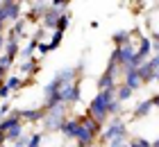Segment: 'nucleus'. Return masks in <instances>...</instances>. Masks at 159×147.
Wrapping results in <instances>:
<instances>
[{"label": "nucleus", "mask_w": 159, "mask_h": 147, "mask_svg": "<svg viewBox=\"0 0 159 147\" xmlns=\"http://www.w3.org/2000/svg\"><path fill=\"white\" fill-rule=\"evenodd\" d=\"M37 50H39V52H41V54H48V43H46V41H41Z\"/></svg>", "instance_id": "2f4dec72"}, {"label": "nucleus", "mask_w": 159, "mask_h": 147, "mask_svg": "<svg viewBox=\"0 0 159 147\" xmlns=\"http://www.w3.org/2000/svg\"><path fill=\"white\" fill-rule=\"evenodd\" d=\"M123 75H125V77H123V84H125L127 88H132V91H139V88L143 86V84H141V79H139V72H136V70H125Z\"/></svg>", "instance_id": "f3484780"}, {"label": "nucleus", "mask_w": 159, "mask_h": 147, "mask_svg": "<svg viewBox=\"0 0 159 147\" xmlns=\"http://www.w3.org/2000/svg\"><path fill=\"white\" fill-rule=\"evenodd\" d=\"M27 147H43V134H39V131L30 134V143H27Z\"/></svg>", "instance_id": "a878e982"}, {"label": "nucleus", "mask_w": 159, "mask_h": 147, "mask_svg": "<svg viewBox=\"0 0 159 147\" xmlns=\"http://www.w3.org/2000/svg\"><path fill=\"white\" fill-rule=\"evenodd\" d=\"M150 104H152V109H159V93L150 97Z\"/></svg>", "instance_id": "473e14b6"}, {"label": "nucleus", "mask_w": 159, "mask_h": 147, "mask_svg": "<svg viewBox=\"0 0 159 147\" xmlns=\"http://www.w3.org/2000/svg\"><path fill=\"white\" fill-rule=\"evenodd\" d=\"M0 147H9V145H7V143H5V145H0Z\"/></svg>", "instance_id": "ea45409f"}, {"label": "nucleus", "mask_w": 159, "mask_h": 147, "mask_svg": "<svg viewBox=\"0 0 159 147\" xmlns=\"http://www.w3.org/2000/svg\"><path fill=\"white\" fill-rule=\"evenodd\" d=\"M37 48H39V41H37V39H30V43H27V45H20L18 61H30V59H34Z\"/></svg>", "instance_id": "ddd939ff"}, {"label": "nucleus", "mask_w": 159, "mask_h": 147, "mask_svg": "<svg viewBox=\"0 0 159 147\" xmlns=\"http://www.w3.org/2000/svg\"><path fill=\"white\" fill-rule=\"evenodd\" d=\"M11 63H14V61H11V59L7 57V54H0V70H5V72H7V70L11 68Z\"/></svg>", "instance_id": "cd10ccee"}, {"label": "nucleus", "mask_w": 159, "mask_h": 147, "mask_svg": "<svg viewBox=\"0 0 159 147\" xmlns=\"http://www.w3.org/2000/svg\"><path fill=\"white\" fill-rule=\"evenodd\" d=\"M134 54H136V45H134V41H132V43H127V45L114 48V52H111L109 59H114V61H116V66H118L123 72H125V70H129V63H132Z\"/></svg>", "instance_id": "423d86ee"}, {"label": "nucleus", "mask_w": 159, "mask_h": 147, "mask_svg": "<svg viewBox=\"0 0 159 147\" xmlns=\"http://www.w3.org/2000/svg\"><path fill=\"white\" fill-rule=\"evenodd\" d=\"M80 77H82V72H80L75 66H64V68H59L55 72L52 79H57L59 84H73V82H77Z\"/></svg>", "instance_id": "0eeeda50"}, {"label": "nucleus", "mask_w": 159, "mask_h": 147, "mask_svg": "<svg viewBox=\"0 0 159 147\" xmlns=\"http://www.w3.org/2000/svg\"><path fill=\"white\" fill-rule=\"evenodd\" d=\"M152 57V41L148 39V36H139V48H136V59H141V61H148V59Z\"/></svg>", "instance_id": "9b49d317"}, {"label": "nucleus", "mask_w": 159, "mask_h": 147, "mask_svg": "<svg viewBox=\"0 0 159 147\" xmlns=\"http://www.w3.org/2000/svg\"><path fill=\"white\" fill-rule=\"evenodd\" d=\"M61 41H64V34L61 32H52V36H50V41H46L48 43V52H52V50H57L61 45Z\"/></svg>", "instance_id": "5701e85b"}, {"label": "nucleus", "mask_w": 159, "mask_h": 147, "mask_svg": "<svg viewBox=\"0 0 159 147\" xmlns=\"http://www.w3.org/2000/svg\"><path fill=\"white\" fill-rule=\"evenodd\" d=\"M18 122H20V118L16 115V111H11L9 115H5L2 120H0V131H2V134H5V131H9L11 127H16Z\"/></svg>", "instance_id": "aec40b11"}, {"label": "nucleus", "mask_w": 159, "mask_h": 147, "mask_svg": "<svg viewBox=\"0 0 159 147\" xmlns=\"http://www.w3.org/2000/svg\"><path fill=\"white\" fill-rule=\"evenodd\" d=\"M0 115H9V104H7V102H5V104H0Z\"/></svg>", "instance_id": "7c9ffc66"}, {"label": "nucleus", "mask_w": 159, "mask_h": 147, "mask_svg": "<svg viewBox=\"0 0 159 147\" xmlns=\"http://www.w3.org/2000/svg\"><path fill=\"white\" fill-rule=\"evenodd\" d=\"M2 9L7 20H20L23 18V2H11V0H2Z\"/></svg>", "instance_id": "1a4fd4ad"}, {"label": "nucleus", "mask_w": 159, "mask_h": 147, "mask_svg": "<svg viewBox=\"0 0 159 147\" xmlns=\"http://www.w3.org/2000/svg\"><path fill=\"white\" fill-rule=\"evenodd\" d=\"M114 100H116L114 91H98L96 95H93V100L89 102L86 115H89L91 120H96L98 124H105L107 120H109V106H111Z\"/></svg>", "instance_id": "f257e3e1"}, {"label": "nucleus", "mask_w": 159, "mask_h": 147, "mask_svg": "<svg viewBox=\"0 0 159 147\" xmlns=\"http://www.w3.org/2000/svg\"><path fill=\"white\" fill-rule=\"evenodd\" d=\"M107 147H129V136H120V138H114L111 143H107Z\"/></svg>", "instance_id": "bb28decb"}, {"label": "nucleus", "mask_w": 159, "mask_h": 147, "mask_svg": "<svg viewBox=\"0 0 159 147\" xmlns=\"http://www.w3.org/2000/svg\"><path fill=\"white\" fill-rule=\"evenodd\" d=\"M0 145H5V134L0 131Z\"/></svg>", "instance_id": "c9c22d12"}, {"label": "nucleus", "mask_w": 159, "mask_h": 147, "mask_svg": "<svg viewBox=\"0 0 159 147\" xmlns=\"http://www.w3.org/2000/svg\"><path fill=\"white\" fill-rule=\"evenodd\" d=\"M114 95H116V100H118L120 104H123V102L132 100V95H134V91H132V88H127V86L123 84V82H118V84H116V88H114Z\"/></svg>", "instance_id": "6ab92c4d"}, {"label": "nucleus", "mask_w": 159, "mask_h": 147, "mask_svg": "<svg viewBox=\"0 0 159 147\" xmlns=\"http://www.w3.org/2000/svg\"><path fill=\"white\" fill-rule=\"evenodd\" d=\"M68 118H70L68 104H57L52 109H46L43 120H41V127L46 129L48 134H59V129L64 127V122H66Z\"/></svg>", "instance_id": "f03ea898"}, {"label": "nucleus", "mask_w": 159, "mask_h": 147, "mask_svg": "<svg viewBox=\"0 0 159 147\" xmlns=\"http://www.w3.org/2000/svg\"><path fill=\"white\" fill-rule=\"evenodd\" d=\"M89 147H100V145H98V143H93V145H89Z\"/></svg>", "instance_id": "58836bf2"}, {"label": "nucleus", "mask_w": 159, "mask_h": 147, "mask_svg": "<svg viewBox=\"0 0 159 147\" xmlns=\"http://www.w3.org/2000/svg\"><path fill=\"white\" fill-rule=\"evenodd\" d=\"M18 52H20V43H18V39H14V36H7L5 48H2V54H7L11 61H16V59H18Z\"/></svg>", "instance_id": "f8f14e48"}, {"label": "nucleus", "mask_w": 159, "mask_h": 147, "mask_svg": "<svg viewBox=\"0 0 159 147\" xmlns=\"http://www.w3.org/2000/svg\"><path fill=\"white\" fill-rule=\"evenodd\" d=\"M148 63H150V66H152V70L157 72V70H159V54H152V57H150V59H148Z\"/></svg>", "instance_id": "c85d7f7f"}, {"label": "nucleus", "mask_w": 159, "mask_h": 147, "mask_svg": "<svg viewBox=\"0 0 159 147\" xmlns=\"http://www.w3.org/2000/svg\"><path fill=\"white\" fill-rule=\"evenodd\" d=\"M155 82H157V84H159V70H157V72H155Z\"/></svg>", "instance_id": "e433bc0d"}, {"label": "nucleus", "mask_w": 159, "mask_h": 147, "mask_svg": "<svg viewBox=\"0 0 159 147\" xmlns=\"http://www.w3.org/2000/svg\"><path fill=\"white\" fill-rule=\"evenodd\" d=\"M9 95H11V91H9V88H7V86L2 84V86H0V100H7Z\"/></svg>", "instance_id": "c756f323"}, {"label": "nucleus", "mask_w": 159, "mask_h": 147, "mask_svg": "<svg viewBox=\"0 0 159 147\" xmlns=\"http://www.w3.org/2000/svg\"><path fill=\"white\" fill-rule=\"evenodd\" d=\"M118 70H120V68L116 66V61H114V59H109L107 70L98 77V82H96L98 91H114V88H116V84H118Z\"/></svg>", "instance_id": "39448f33"}, {"label": "nucleus", "mask_w": 159, "mask_h": 147, "mask_svg": "<svg viewBox=\"0 0 159 147\" xmlns=\"http://www.w3.org/2000/svg\"><path fill=\"white\" fill-rule=\"evenodd\" d=\"M5 32V23H0V34H2Z\"/></svg>", "instance_id": "4c0bfd02"}, {"label": "nucleus", "mask_w": 159, "mask_h": 147, "mask_svg": "<svg viewBox=\"0 0 159 147\" xmlns=\"http://www.w3.org/2000/svg\"><path fill=\"white\" fill-rule=\"evenodd\" d=\"M68 0H59V2H50V7L46 9V14L41 16V20H43V27L46 29H55L57 27V23H59V18L66 14V9H68Z\"/></svg>", "instance_id": "20e7f679"}, {"label": "nucleus", "mask_w": 159, "mask_h": 147, "mask_svg": "<svg viewBox=\"0 0 159 147\" xmlns=\"http://www.w3.org/2000/svg\"><path fill=\"white\" fill-rule=\"evenodd\" d=\"M23 134H25V124H23V122H18L16 127H11L9 131H5V143H7V145L16 143V141H18V138L23 136Z\"/></svg>", "instance_id": "a211bd4d"}, {"label": "nucleus", "mask_w": 159, "mask_h": 147, "mask_svg": "<svg viewBox=\"0 0 159 147\" xmlns=\"http://www.w3.org/2000/svg\"><path fill=\"white\" fill-rule=\"evenodd\" d=\"M77 127H80V120L77 115H70L66 122H64V127L59 129V134L64 141H75V134H77Z\"/></svg>", "instance_id": "9d476101"}, {"label": "nucleus", "mask_w": 159, "mask_h": 147, "mask_svg": "<svg viewBox=\"0 0 159 147\" xmlns=\"http://www.w3.org/2000/svg\"><path fill=\"white\" fill-rule=\"evenodd\" d=\"M150 113H152V104H150V100H139V102L134 104L132 115L136 118V120H141V118H148Z\"/></svg>", "instance_id": "2eb2a0df"}, {"label": "nucleus", "mask_w": 159, "mask_h": 147, "mask_svg": "<svg viewBox=\"0 0 159 147\" xmlns=\"http://www.w3.org/2000/svg\"><path fill=\"white\" fill-rule=\"evenodd\" d=\"M68 25H70V14L66 11V14H64V16L59 18V23H57V27H55V32H66V29H68Z\"/></svg>", "instance_id": "b1692460"}, {"label": "nucleus", "mask_w": 159, "mask_h": 147, "mask_svg": "<svg viewBox=\"0 0 159 147\" xmlns=\"http://www.w3.org/2000/svg\"><path fill=\"white\" fill-rule=\"evenodd\" d=\"M120 136H127V122L123 120V118H109V120L105 122L102 131H100V138H98V145L102 147L107 143H111L114 138H120Z\"/></svg>", "instance_id": "7ed1b4c3"}, {"label": "nucleus", "mask_w": 159, "mask_h": 147, "mask_svg": "<svg viewBox=\"0 0 159 147\" xmlns=\"http://www.w3.org/2000/svg\"><path fill=\"white\" fill-rule=\"evenodd\" d=\"M5 86L9 88L11 93H16V91L23 88V79H20L18 75H7V77H5Z\"/></svg>", "instance_id": "4be33fe9"}, {"label": "nucleus", "mask_w": 159, "mask_h": 147, "mask_svg": "<svg viewBox=\"0 0 159 147\" xmlns=\"http://www.w3.org/2000/svg\"><path fill=\"white\" fill-rule=\"evenodd\" d=\"M129 147H150V141L146 136H132L129 138Z\"/></svg>", "instance_id": "393cba45"}, {"label": "nucleus", "mask_w": 159, "mask_h": 147, "mask_svg": "<svg viewBox=\"0 0 159 147\" xmlns=\"http://www.w3.org/2000/svg\"><path fill=\"white\" fill-rule=\"evenodd\" d=\"M5 75H7V72H5V70H0V86L5 84Z\"/></svg>", "instance_id": "72a5a7b5"}, {"label": "nucleus", "mask_w": 159, "mask_h": 147, "mask_svg": "<svg viewBox=\"0 0 159 147\" xmlns=\"http://www.w3.org/2000/svg\"><path fill=\"white\" fill-rule=\"evenodd\" d=\"M150 147H159V136L155 138V141H150Z\"/></svg>", "instance_id": "f704fd0d"}, {"label": "nucleus", "mask_w": 159, "mask_h": 147, "mask_svg": "<svg viewBox=\"0 0 159 147\" xmlns=\"http://www.w3.org/2000/svg\"><path fill=\"white\" fill-rule=\"evenodd\" d=\"M50 7V2H46V0H39V2H30V14H27V23L30 20H34V18H39V16H43L46 14V9Z\"/></svg>", "instance_id": "4468645a"}, {"label": "nucleus", "mask_w": 159, "mask_h": 147, "mask_svg": "<svg viewBox=\"0 0 159 147\" xmlns=\"http://www.w3.org/2000/svg\"><path fill=\"white\" fill-rule=\"evenodd\" d=\"M18 70L23 75H34L39 70V61L37 59H30V61H18Z\"/></svg>", "instance_id": "412c9836"}, {"label": "nucleus", "mask_w": 159, "mask_h": 147, "mask_svg": "<svg viewBox=\"0 0 159 147\" xmlns=\"http://www.w3.org/2000/svg\"><path fill=\"white\" fill-rule=\"evenodd\" d=\"M43 106H39V109H16V115L20 118V122H27V124H37V122H41L43 120Z\"/></svg>", "instance_id": "6e6552de"}, {"label": "nucleus", "mask_w": 159, "mask_h": 147, "mask_svg": "<svg viewBox=\"0 0 159 147\" xmlns=\"http://www.w3.org/2000/svg\"><path fill=\"white\" fill-rule=\"evenodd\" d=\"M111 41H114V48L127 45V43H132V32H129V29H116V32L111 34Z\"/></svg>", "instance_id": "dca6fc26"}]
</instances>
